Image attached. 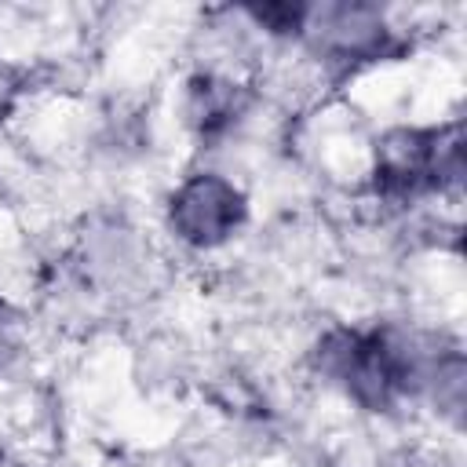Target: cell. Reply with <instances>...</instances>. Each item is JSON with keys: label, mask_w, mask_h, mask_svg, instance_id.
I'll return each instance as SVG.
<instances>
[{"label": "cell", "mask_w": 467, "mask_h": 467, "mask_svg": "<svg viewBox=\"0 0 467 467\" xmlns=\"http://www.w3.org/2000/svg\"><path fill=\"white\" fill-rule=\"evenodd\" d=\"M321 354H325L328 372H336L347 383V390L372 409L387 405L409 379L405 358L383 336L339 332L328 339V350H321Z\"/></svg>", "instance_id": "obj_1"}, {"label": "cell", "mask_w": 467, "mask_h": 467, "mask_svg": "<svg viewBox=\"0 0 467 467\" xmlns=\"http://www.w3.org/2000/svg\"><path fill=\"white\" fill-rule=\"evenodd\" d=\"M241 215H244L241 193L215 175L190 179L171 201V226L179 230V237L193 244H215L230 237Z\"/></svg>", "instance_id": "obj_2"}]
</instances>
